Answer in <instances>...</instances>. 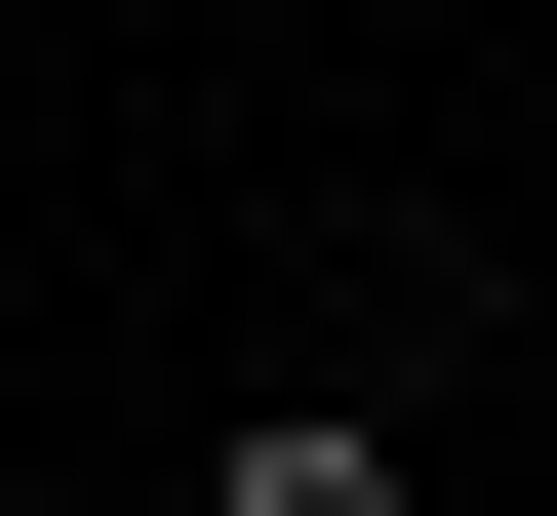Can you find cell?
<instances>
[{
    "label": "cell",
    "instance_id": "cell-1",
    "mask_svg": "<svg viewBox=\"0 0 557 516\" xmlns=\"http://www.w3.org/2000/svg\"><path fill=\"white\" fill-rule=\"evenodd\" d=\"M199 516H438V398H398V357H278V398L199 437Z\"/></svg>",
    "mask_w": 557,
    "mask_h": 516
}]
</instances>
